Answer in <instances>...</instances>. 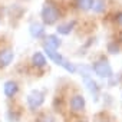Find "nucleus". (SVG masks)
Returning <instances> with one entry per match:
<instances>
[{
	"label": "nucleus",
	"mask_w": 122,
	"mask_h": 122,
	"mask_svg": "<svg viewBox=\"0 0 122 122\" xmlns=\"http://www.w3.org/2000/svg\"><path fill=\"white\" fill-rule=\"evenodd\" d=\"M29 30H30V35L33 37H40L43 35V26L39 25V23H32Z\"/></svg>",
	"instance_id": "1a4fd4ad"
},
{
	"label": "nucleus",
	"mask_w": 122,
	"mask_h": 122,
	"mask_svg": "<svg viewBox=\"0 0 122 122\" xmlns=\"http://www.w3.org/2000/svg\"><path fill=\"white\" fill-rule=\"evenodd\" d=\"M85 82H86V85H88V89H89L92 93H95V95H96V93H98V88H96V83H95L93 81L88 79V78L85 79Z\"/></svg>",
	"instance_id": "f8f14e48"
},
{
	"label": "nucleus",
	"mask_w": 122,
	"mask_h": 122,
	"mask_svg": "<svg viewBox=\"0 0 122 122\" xmlns=\"http://www.w3.org/2000/svg\"><path fill=\"white\" fill-rule=\"evenodd\" d=\"M45 46H47V47H50V49H57V47L60 46V40H59L55 35H50V36L46 37Z\"/></svg>",
	"instance_id": "6e6552de"
},
{
	"label": "nucleus",
	"mask_w": 122,
	"mask_h": 122,
	"mask_svg": "<svg viewBox=\"0 0 122 122\" xmlns=\"http://www.w3.org/2000/svg\"><path fill=\"white\" fill-rule=\"evenodd\" d=\"M93 71L96 72V75H99L101 78H108L112 75V69L109 66V63L106 60H101V62H96L93 65Z\"/></svg>",
	"instance_id": "f03ea898"
},
{
	"label": "nucleus",
	"mask_w": 122,
	"mask_h": 122,
	"mask_svg": "<svg viewBox=\"0 0 122 122\" xmlns=\"http://www.w3.org/2000/svg\"><path fill=\"white\" fill-rule=\"evenodd\" d=\"M73 26H75V22H68V23H63V25H59L57 26V32L62 33V35H68V33H71Z\"/></svg>",
	"instance_id": "9d476101"
},
{
	"label": "nucleus",
	"mask_w": 122,
	"mask_h": 122,
	"mask_svg": "<svg viewBox=\"0 0 122 122\" xmlns=\"http://www.w3.org/2000/svg\"><path fill=\"white\" fill-rule=\"evenodd\" d=\"M43 101H45V96H43V93L39 92V91H33V92H30L29 96H27V105H29L32 109L39 108V106L43 103Z\"/></svg>",
	"instance_id": "7ed1b4c3"
},
{
	"label": "nucleus",
	"mask_w": 122,
	"mask_h": 122,
	"mask_svg": "<svg viewBox=\"0 0 122 122\" xmlns=\"http://www.w3.org/2000/svg\"><path fill=\"white\" fill-rule=\"evenodd\" d=\"M71 108H72V111H75V112H81V111L85 108V99H83V96L75 95V96L71 99Z\"/></svg>",
	"instance_id": "20e7f679"
},
{
	"label": "nucleus",
	"mask_w": 122,
	"mask_h": 122,
	"mask_svg": "<svg viewBox=\"0 0 122 122\" xmlns=\"http://www.w3.org/2000/svg\"><path fill=\"white\" fill-rule=\"evenodd\" d=\"M32 62H33V65H35V66L42 68V66H45V65H46V59H45V56H43L40 52H36V53L33 55V57H32Z\"/></svg>",
	"instance_id": "0eeeda50"
},
{
	"label": "nucleus",
	"mask_w": 122,
	"mask_h": 122,
	"mask_svg": "<svg viewBox=\"0 0 122 122\" xmlns=\"http://www.w3.org/2000/svg\"><path fill=\"white\" fill-rule=\"evenodd\" d=\"M78 6L82 10H89L93 6V0H78Z\"/></svg>",
	"instance_id": "9b49d317"
},
{
	"label": "nucleus",
	"mask_w": 122,
	"mask_h": 122,
	"mask_svg": "<svg viewBox=\"0 0 122 122\" xmlns=\"http://www.w3.org/2000/svg\"><path fill=\"white\" fill-rule=\"evenodd\" d=\"M42 122H55V121H53L52 118H46V119H43Z\"/></svg>",
	"instance_id": "f3484780"
},
{
	"label": "nucleus",
	"mask_w": 122,
	"mask_h": 122,
	"mask_svg": "<svg viewBox=\"0 0 122 122\" xmlns=\"http://www.w3.org/2000/svg\"><path fill=\"white\" fill-rule=\"evenodd\" d=\"M13 60V50L12 49H5L0 52V65L2 66H9Z\"/></svg>",
	"instance_id": "39448f33"
},
{
	"label": "nucleus",
	"mask_w": 122,
	"mask_h": 122,
	"mask_svg": "<svg viewBox=\"0 0 122 122\" xmlns=\"http://www.w3.org/2000/svg\"><path fill=\"white\" fill-rule=\"evenodd\" d=\"M42 17L46 25H53L59 19V10L52 2H46L42 9Z\"/></svg>",
	"instance_id": "f257e3e1"
},
{
	"label": "nucleus",
	"mask_w": 122,
	"mask_h": 122,
	"mask_svg": "<svg viewBox=\"0 0 122 122\" xmlns=\"http://www.w3.org/2000/svg\"><path fill=\"white\" fill-rule=\"evenodd\" d=\"M5 95L6 96H13V95H16V92H17V83L16 82H13V81H9V82H6L5 83Z\"/></svg>",
	"instance_id": "423d86ee"
},
{
	"label": "nucleus",
	"mask_w": 122,
	"mask_h": 122,
	"mask_svg": "<svg viewBox=\"0 0 122 122\" xmlns=\"http://www.w3.org/2000/svg\"><path fill=\"white\" fill-rule=\"evenodd\" d=\"M62 66H63V68H65L68 72H71V73H73V72L76 71V68H75V66H73L71 62H68V60H65V62L62 63Z\"/></svg>",
	"instance_id": "4468645a"
},
{
	"label": "nucleus",
	"mask_w": 122,
	"mask_h": 122,
	"mask_svg": "<svg viewBox=\"0 0 122 122\" xmlns=\"http://www.w3.org/2000/svg\"><path fill=\"white\" fill-rule=\"evenodd\" d=\"M116 23H118L119 26H122V12L116 15Z\"/></svg>",
	"instance_id": "2eb2a0df"
},
{
	"label": "nucleus",
	"mask_w": 122,
	"mask_h": 122,
	"mask_svg": "<svg viewBox=\"0 0 122 122\" xmlns=\"http://www.w3.org/2000/svg\"><path fill=\"white\" fill-rule=\"evenodd\" d=\"M109 50H111V53H116L118 52V46L115 47V45H109Z\"/></svg>",
	"instance_id": "dca6fc26"
},
{
	"label": "nucleus",
	"mask_w": 122,
	"mask_h": 122,
	"mask_svg": "<svg viewBox=\"0 0 122 122\" xmlns=\"http://www.w3.org/2000/svg\"><path fill=\"white\" fill-rule=\"evenodd\" d=\"M93 10L98 12V13L103 10V0H96V2H93Z\"/></svg>",
	"instance_id": "ddd939ff"
}]
</instances>
